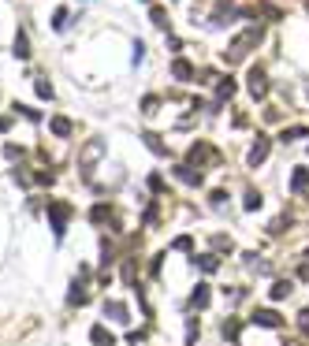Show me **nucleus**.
<instances>
[{
	"label": "nucleus",
	"instance_id": "nucleus-12",
	"mask_svg": "<svg viewBox=\"0 0 309 346\" xmlns=\"http://www.w3.org/2000/svg\"><path fill=\"white\" fill-rule=\"evenodd\" d=\"M287 346H298V342H287Z\"/></svg>",
	"mask_w": 309,
	"mask_h": 346
},
{
	"label": "nucleus",
	"instance_id": "nucleus-2",
	"mask_svg": "<svg viewBox=\"0 0 309 346\" xmlns=\"http://www.w3.org/2000/svg\"><path fill=\"white\" fill-rule=\"evenodd\" d=\"M265 153H268V138H257V146H254V153H250V164H261V160H265Z\"/></svg>",
	"mask_w": 309,
	"mask_h": 346
},
{
	"label": "nucleus",
	"instance_id": "nucleus-1",
	"mask_svg": "<svg viewBox=\"0 0 309 346\" xmlns=\"http://www.w3.org/2000/svg\"><path fill=\"white\" fill-rule=\"evenodd\" d=\"M254 324H261V328H283V316L272 313V309H257L254 313Z\"/></svg>",
	"mask_w": 309,
	"mask_h": 346
},
{
	"label": "nucleus",
	"instance_id": "nucleus-8",
	"mask_svg": "<svg viewBox=\"0 0 309 346\" xmlns=\"http://www.w3.org/2000/svg\"><path fill=\"white\" fill-rule=\"evenodd\" d=\"M287 294H291V283H276V287H272V298H276V302H279V298H287Z\"/></svg>",
	"mask_w": 309,
	"mask_h": 346
},
{
	"label": "nucleus",
	"instance_id": "nucleus-5",
	"mask_svg": "<svg viewBox=\"0 0 309 346\" xmlns=\"http://www.w3.org/2000/svg\"><path fill=\"white\" fill-rule=\"evenodd\" d=\"M209 160H212L209 146H194V164H209Z\"/></svg>",
	"mask_w": 309,
	"mask_h": 346
},
{
	"label": "nucleus",
	"instance_id": "nucleus-9",
	"mask_svg": "<svg viewBox=\"0 0 309 346\" xmlns=\"http://www.w3.org/2000/svg\"><path fill=\"white\" fill-rule=\"evenodd\" d=\"M261 205V194L257 190H246V209H257Z\"/></svg>",
	"mask_w": 309,
	"mask_h": 346
},
{
	"label": "nucleus",
	"instance_id": "nucleus-10",
	"mask_svg": "<svg viewBox=\"0 0 309 346\" xmlns=\"http://www.w3.org/2000/svg\"><path fill=\"white\" fill-rule=\"evenodd\" d=\"M209 302V291H205V287H198V291H194V305H205Z\"/></svg>",
	"mask_w": 309,
	"mask_h": 346
},
{
	"label": "nucleus",
	"instance_id": "nucleus-6",
	"mask_svg": "<svg viewBox=\"0 0 309 346\" xmlns=\"http://www.w3.org/2000/svg\"><path fill=\"white\" fill-rule=\"evenodd\" d=\"M231 93H235V82H231V79H223V82L216 86V97H220V101H227Z\"/></svg>",
	"mask_w": 309,
	"mask_h": 346
},
{
	"label": "nucleus",
	"instance_id": "nucleus-4",
	"mask_svg": "<svg viewBox=\"0 0 309 346\" xmlns=\"http://www.w3.org/2000/svg\"><path fill=\"white\" fill-rule=\"evenodd\" d=\"M291 186H294V194H302V190L309 186V171L305 168H294V182H291Z\"/></svg>",
	"mask_w": 309,
	"mask_h": 346
},
{
	"label": "nucleus",
	"instance_id": "nucleus-11",
	"mask_svg": "<svg viewBox=\"0 0 309 346\" xmlns=\"http://www.w3.org/2000/svg\"><path fill=\"white\" fill-rule=\"evenodd\" d=\"M52 130H56V134H67V130H71V123H67V119H56V123H52Z\"/></svg>",
	"mask_w": 309,
	"mask_h": 346
},
{
	"label": "nucleus",
	"instance_id": "nucleus-7",
	"mask_svg": "<svg viewBox=\"0 0 309 346\" xmlns=\"http://www.w3.org/2000/svg\"><path fill=\"white\" fill-rule=\"evenodd\" d=\"M298 331H302L305 339H309V309H302V313H298Z\"/></svg>",
	"mask_w": 309,
	"mask_h": 346
},
{
	"label": "nucleus",
	"instance_id": "nucleus-3",
	"mask_svg": "<svg viewBox=\"0 0 309 346\" xmlns=\"http://www.w3.org/2000/svg\"><path fill=\"white\" fill-rule=\"evenodd\" d=\"M250 82H254V97H265V71H261V67H254Z\"/></svg>",
	"mask_w": 309,
	"mask_h": 346
}]
</instances>
